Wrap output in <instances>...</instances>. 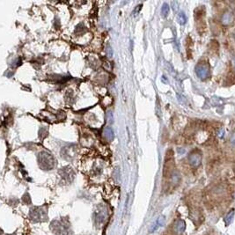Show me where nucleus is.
I'll list each match as a JSON object with an SVG mask.
<instances>
[{
  "label": "nucleus",
  "instance_id": "nucleus-6",
  "mask_svg": "<svg viewBox=\"0 0 235 235\" xmlns=\"http://www.w3.org/2000/svg\"><path fill=\"white\" fill-rule=\"evenodd\" d=\"M233 216H234V209H231L230 211L228 212V214L226 215V217H225V219L226 225H229L231 222H232V220L233 219Z\"/></svg>",
  "mask_w": 235,
  "mask_h": 235
},
{
  "label": "nucleus",
  "instance_id": "nucleus-9",
  "mask_svg": "<svg viewBox=\"0 0 235 235\" xmlns=\"http://www.w3.org/2000/svg\"><path fill=\"white\" fill-rule=\"evenodd\" d=\"M169 13V5L167 4V3H165L162 5V8H161V14L163 17H167V16L168 15Z\"/></svg>",
  "mask_w": 235,
  "mask_h": 235
},
{
  "label": "nucleus",
  "instance_id": "nucleus-7",
  "mask_svg": "<svg viewBox=\"0 0 235 235\" xmlns=\"http://www.w3.org/2000/svg\"><path fill=\"white\" fill-rule=\"evenodd\" d=\"M177 19H178V22L181 25H184L186 23V21H187V18H186V15H185L183 12H181L178 13Z\"/></svg>",
  "mask_w": 235,
  "mask_h": 235
},
{
  "label": "nucleus",
  "instance_id": "nucleus-8",
  "mask_svg": "<svg viewBox=\"0 0 235 235\" xmlns=\"http://www.w3.org/2000/svg\"><path fill=\"white\" fill-rule=\"evenodd\" d=\"M165 219H165V217H164V216H160V217L158 219V220H157V222H156V225L153 226V229L152 230V232H153L155 229H157L158 226H160V225H163L164 223H165Z\"/></svg>",
  "mask_w": 235,
  "mask_h": 235
},
{
  "label": "nucleus",
  "instance_id": "nucleus-10",
  "mask_svg": "<svg viewBox=\"0 0 235 235\" xmlns=\"http://www.w3.org/2000/svg\"><path fill=\"white\" fill-rule=\"evenodd\" d=\"M230 142L233 143V144H234L235 145V131L233 133V134H232V136H231Z\"/></svg>",
  "mask_w": 235,
  "mask_h": 235
},
{
  "label": "nucleus",
  "instance_id": "nucleus-5",
  "mask_svg": "<svg viewBox=\"0 0 235 235\" xmlns=\"http://www.w3.org/2000/svg\"><path fill=\"white\" fill-rule=\"evenodd\" d=\"M180 178H181L180 174L176 170H174V172L171 174V181H172V183L174 184V185H177V184L179 183Z\"/></svg>",
  "mask_w": 235,
  "mask_h": 235
},
{
  "label": "nucleus",
  "instance_id": "nucleus-3",
  "mask_svg": "<svg viewBox=\"0 0 235 235\" xmlns=\"http://www.w3.org/2000/svg\"><path fill=\"white\" fill-rule=\"evenodd\" d=\"M233 20H234V16L233 14L230 12H225L223 15H222V18H221V22L223 25L225 26H228V25H231L233 22Z\"/></svg>",
  "mask_w": 235,
  "mask_h": 235
},
{
  "label": "nucleus",
  "instance_id": "nucleus-2",
  "mask_svg": "<svg viewBox=\"0 0 235 235\" xmlns=\"http://www.w3.org/2000/svg\"><path fill=\"white\" fill-rule=\"evenodd\" d=\"M189 164L194 167H198L200 164H201V161H202V155L197 150H195L194 152H192L189 155Z\"/></svg>",
  "mask_w": 235,
  "mask_h": 235
},
{
  "label": "nucleus",
  "instance_id": "nucleus-1",
  "mask_svg": "<svg viewBox=\"0 0 235 235\" xmlns=\"http://www.w3.org/2000/svg\"><path fill=\"white\" fill-rule=\"evenodd\" d=\"M195 74L200 79H206L209 76V67L206 63H199L195 68Z\"/></svg>",
  "mask_w": 235,
  "mask_h": 235
},
{
  "label": "nucleus",
  "instance_id": "nucleus-11",
  "mask_svg": "<svg viewBox=\"0 0 235 235\" xmlns=\"http://www.w3.org/2000/svg\"><path fill=\"white\" fill-rule=\"evenodd\" d=\"M233 66H234V68H235V58H234V60H233Z\"/></svg>",
  "mask_w": 235,
  "mask_h": 235
},
{
  "label": "nucleus",
  "instance_id": "nucleus-4",
  "mask_svg": "<svg viewBox=\"0 0 235 235\" xmlns=\"http://www.w3.org/2000/svg\"><path fill=\"white\" fill-rule=\"evenodd\" d=\"M174 229L177 233H183L185 229H186V223L184 222L183 220L178 219L174 222Z\"/></svg>",
  "mask_w": 235,
  "mask_h": 235
}]
</instances>
